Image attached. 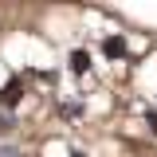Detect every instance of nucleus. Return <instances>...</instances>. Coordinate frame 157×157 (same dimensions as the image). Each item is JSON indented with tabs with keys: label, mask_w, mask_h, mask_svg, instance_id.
Returning a JSON list of instances; mask_svg holds the SVG:
<instances>
[{
	"label": "nucleus",
	"mask_w": 157,
	"mask_h": 157,
	"mask_svg": "<svg viewBox=\"0 0 157 157\" xmlns=\"http://www.w3.org/2000/svg\"><path fill=\"white\" fill-rule=\"evenodd\" d=\"M16 98H20V82H16V78H12V82H8V86L0 90V102H4V106H12Z\"/></svg>",
	"instance_id": "f257e3e1"
},
{
	"label": "nucleus",
	"mask_w": 157,
	"mask_h": 157,
	"mask_svg": "<svg viewBox=\"0 0 157 157\" xmlns=\"http://www.w3.org/2000/svg\"><path fill=\"white\" fill-rule=\"evenodd\" d=\"M106 55H114V59H118V55H126V43H122L118 36H114V39H106Z\"/></svg>",
	"instance_id": "f03ea898"
},
{
	"label": "nucleus",
	"mask_w": 157,
	"mask_h": 157,
	"mask_svg": "<svg viewBox=\"0 0 157 157\" xmlns=\"http://www.w3.org/2000/svg\"><path fill=\"white\" fill-rule=\"evenodd\" d=\"M71 67H75V71H86V67H90V55H86V51H75V55H71Z\"/></svg>",
	"instance_id": "7ed1b4c3"
}]
</instances>
